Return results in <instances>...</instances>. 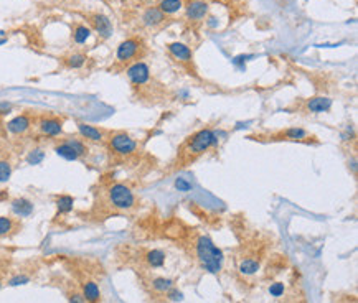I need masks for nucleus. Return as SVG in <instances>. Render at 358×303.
<instances>
[{
	"label": "nucleus",
	"instance_id": "f257e3e1",
	"mask_svg": "<svg viewBox=\"0 0 358 303\" xmlns=\"http://www.w3.org/2000/svg\"><path fill=\"white\" fill-rule=\"evenodd\" d=\"M217 144H218V139H217V132H214V130L201 129L198 132H195L192 137L187 139V142H185L182 150H180V157H178L180 166L187 165L190 160H195L200 155H203L205 152H208Z\"/></svg>",
	"mask_w": 358,
	"mask_h": 303
},
{
	"label": "nucleus",
	"instance_id": "f03ea898",
	"mask_svg": "<svg viewBox=\"0 0 358 303\" xmlns=\"http://www.w3.org/2000/svg\"><path fill=\"white\" fill-rule=\"evenodd\" d=\"M196 257H198L201 267L210 274H220L223 267V252L213 244V241L208 236H200L196 239Z\"/></svg>",
	"mask_w": 358,
	"mask_h": 303
},
{
	"label": "nucleus",
	"instance_id": "7ed1b4c3",
	"mask_svg": "<svg viewBox=\"0 0 358 303\" xmlns=\"http://www.w3.org/2000/svg\"><path fill=\"white\" fill-rule=\"evenodd\" d=\"M107 198H109V203L112 208L121 211L132 210L137 203L132 189L126 185H122V183H114L112 186H109V189H107Z\"/></svg>",
	"mask_w": 358,
	"mask_h": 303
},
{
	"label": "nucleus",
	"instance_id": "20e7f679",
	"mask_svg": "<svg viewBox=\"0 0 358 303\" xmlns=\"http://www.w3.org/2000/svg\"><path fill=\"white\" fill-rule=\"evenodd\" d=\"M109 148L119 157H130L137 152V142L126 132H114L109 137Z\"/></svg>",
	"mask_w": 358,
	"mask_h": 303
},
{
	"label": "nucleus",
	"instance_id": "39448f33",
	"mask_svg": "<svg viewBox=\"0 0 358 303\" xmlns=\"http://www.w3.org/2000/svg\"><path fill=\"white\" fill-rule=\"evenodd\" d=\"M144 48L142 46V41L139 38H129V40H124L121 45L117 46V51H116V58L119 63H129L139 56L140 50Z\"/></svg>",
	"mask_w": 358,
	"mask_h": 303
},
{
	"label": "nucleus",
	"instance_id": "423d86ee",
	"mask_svg": "<svg viewBox=\"0 0 358 303\" xmlns=\"http://www.w3.org/2000/svg\"><path fill=\"white\" fill-rule=\"evenodd\" d=\"M126 73H127L129 81L132 82L135 87L147 84L149 79H151V68H149L144 61H135L134 64H130Z\"/></svg>",
	"mask_w": 358,
	"mask_h": 303
},
{
	"label": "nucleus",
	"instance_id": "0eeeda50",
	"mask_svg": "<svg viewBox=\"0 0 358 303\" xmlns=\"http://www.w3.org/2000/svg\"><path fill=\"white\" fill-rule=\"evenodd\" d=\"M38 130L45 137H58L63 134V121L55 116H45L38 121Z\"/></svg>",
	"mask_w": 358,
	"mask_h": 303
},
{
	"label": "nucleus",
	"instance_id": "6e6552de",
	"mask_svg": "<svg viewBox=\"0 0 358 303\" xmlns=\"http://www.w3.org/2000/svg\"><path fill=\"white\" fill-rule=\"evenodd\" d=\"M306 112L309 114H322L332 109V99L327 96H315L306 100Z\"/></svg>",
	"mask_w": 358,
	"mask_h": 303
},
{
	"label": "nucleus",
	"instance_id": "1a4fd4ad",
	"mask_svg": "<svg viewBox=\"0 0 358 303\" xmlns=\"http://www.w3.org/2000/svg\"><path fill=\"white\" fill-rule=\"evenodd\" d=\"M32 127V119H30L27 114H20V116H15L12 121L7 122V130L10 134L14 135H22L30 130Z\"/></svg>",
	"mask_w": 358,
	"mask_h": 303
},
{
	"label": "nucleus",
	"instance_id": "9d476101",
	"mask_svg": "<svg viewBox=\"0 0 358 303\" xmlns=\"http://www.w3.org/2000/svg\"><path fill=\"white\" fill-rule=\"evenodd\" d=\"M185 12H187L188 20L200 22L208 15V4L205 0H192V2L187 5V10Z\"/></svg>",
	"mask_w": 358,
	"mask_h": 303
},
{
	"label": "nucleus",
	"instance_id": "9b49d317",
	"mask_svg": "<svg viewBox=\"0 0 358 303\" xmlns=\"http://www.w3.org/2000/svg\"><path fill=\"white\" fill-rule=\"evenodd\" d=\"M91 23H93L94 30H96V33L99 35L101 38H109L112 35V23L106 15L94 14L91 17Z\"/></svg>",
	"mask_w": 358,
	"mask_h": 303
},
{
	"label": "nucleus",
	"instance_id": "f8f14e48",
	"mask_svg": "<svg viewBox=\"0 0 358 303\" xmlns=\"http://www.w3.org/2000/svg\"><path fill=\"white\" fill-rule=\"evenodd\" d=\"M78 127V132L83 139H86L89 142H103L104 140V132L98 127L91 126V124H86V122H78L76 124Z\"/></svg>",
	"mask_w": 358,
	"mask_h": 303
},
{
	"label": "nucleus",
	"instance_id": "ddd939ff",
	"mask_svg": "<svg viewBox=\"0 0 358 303\" xmlns=\"http://www.w3.org/2000/svg\"><path fill=\"white\" fill-rule=\"evenodd\" d=\"M169 51H170V55L174 56L175 59H178V61H183V63H190V61H192L193 53H192V50H190L187 45L175 41V43L169 45Z\"/></svg>",
	"mask_w": 358,
	"mask_h": 303
},
{
	"label": "nucleus",
	"instance_id": "4468645a",
	"mask_svg": "<svg viewBox=\"0 0 358 303\" xmlns=\"http://www.w3.org/2000/svg\"><path fill=\"white\" fill-rule=\"evenodd\" d=\"M33 203L27 198H15L12 201V211H14L15 216L20 218H28L33 213Z\"/></svg>",
	"mask_w": 358,
	"mask_h": 303
},
{
	"label": "nucleus",
	"instance_id": "2eb2a0df",
	"mask_svg": "<svg viewBox=\"0 0 358 303\" xmlns=\"http://www.w3.org/2000/svg\"><path fill=\"white\" fill-rule=\"evenodd\" d=\"M165 20V14L164 12H160L157 7H151L144 12V15H142V23H144L146 27H159L160 23H164Z\"/></svg>",
	"mask_w": 358,
	"mask_h": 303
},
{
	"label": "nucleus",
	"instance_id": "dca6fc26",
	"mask_svg": "<svg viewBox=\"0 0 358 303\" xmlns=\"http://www.w3.org/2000/svg\"><path fill=\"white\" fill-rule=\"evenodd\" d=\"M279 139L281 140H292V142H302L309 139V132L302 127H291L285 129L284 132L279 134Z\"/></svg>",
	"mask_w": 358,
	"mask_h": 303
},
{
	"label": "nucleus",
	"instance_id": "f3484780",
	"mask_svg": "<svg viewBox=\"0 0 358 303\" xmlns=\"http://www.w3.org/2000/svg\"><path fill=\"white\" fill-rule=\"evenodd\" d=\"M55 152H56V155H59L64 160H68V162H76V160H80V155H78L76 150L68 144L66 140L59 142V144L55 147Z\"/></svg>",
	"mask_w": 358,
	"mask_h": 303
},
{
	"label": "nucleus",
	"instance_id": "a211bd4d",
	"mask_svg": "<svg viewBox=\"0 0 358 303\" xmlns=\"http://www.w3.org/2000/svg\"><path fill=\"white\" fill-rule=\"evenodd\" d=\"M83 296H85V300L89 303H98L101 300V292H99L98 283L89 280L83 285Z\"/></svg>",
	"mask_w": 358,
	"mask_h": 303
},
{
	"label": "nucleus",
	"instance_id": "6ab92c4d",
	"mask_svg": "<svg viewBox=\"0 0 358 303\" xmlns=\"http://www.w3.org/2000/svg\"><path fill=\"white\" fill-rule=\"evenodd\" d=\"M75 206V198L69 194H61L56 198V208H58V215H68V213L73 210Z\"/></svg>",
	"mask_w": 358,
	"mask_h": 303
},
{
	"label": "nucleus",
	"instance_id": "aec40b11",
	"mask_svg": "<svg viewBox=\"0 0 358 303\" xmlns=\"http://www.w3.org/2000/svg\"><path fill=\"white\" fill-rule=\"evenodd\" d=\"M182 7H183L182 0H160L157 9L160 12H164L165 15H172V14H177Z\"/></svg>",
	"mask_w": 358,
	"mask_h": 303
},
{
	"label": "nucleus",
	"instance_id": "412c9836",
	"mask_svg": "<svg viewBox=\"0 0 358 303\" xmlns=\"http://www.w3.org/2000/svg\"><path fill=\"white\" fill-rule=\"evenodd\" d=\"M91 37V28L86 25H76L73 30V40L76 45H85Z\"/></svg>",
	"mask_w": 358,
	"mask_h": 303
},
{
	"label": "nucleus",
	"instance_id": "4be33fe9",
	"mask_svg": "<svg viewBox=\"0 0 358 303\" xmlns=\"http://www.w3.org/2000/svg\"><path fill=\"white\" fill-rule=\"evenodd\" d=\"M147 264L154 267V269H159L165 264V252L159 251V249H154V251H149L147 252Z\"/></svg>",
	"mask_w": 358,
	"mask_h": 303
},
{
	"label": "nucleus",
	"instance_id": "5701e85b",
	"mask_svg": "<svg viewBox=\"0 0 358 303\" xmlns=\"http://www.w3.org/2000/svg\"><path fill=\"white\" fill-rule=\"evenodd\" d=\"M259 270V260L256 259H243L240 262V272L243 275H254Z\"/></svg>",
	"mask_w": 358,
	"mask_h": 303
},
{
	"label": "nucleus",
	"instance_id": "b1692460",
	"mask_svg": "<svg viewBox=\"0 0 358 303\" xmlns=\"http://www.w3.org/2000/svg\"><path fill=\"white\" fill-rule=\"evenodd\" d=\"M172 287H174V280H172V278L157 277L152 280V288L159 293H167Z\"/></svg>",
	"mask_w": 358,
	"mask_h": 303
},
{
	"label": "nucleus",
	"instance_id": "393cba45",
	"mask_svg": "<svg viewBox=\"0 0 358 303\" xmlns=\"http://www.w3.org/2000/svg\"><path fill=\"white\" fill-rule=\"evenodd\" d=\"M86 59H88L86 55H83V53H73V55H69L64 59V63H66V66L71 69H80L85 66Z\"/></svg>",
	"mask_w": 358,
	"mask_h": 303
},
{
	"label": "nucleus",
	"instance_id": "a878e982",
	"mask_svg": "<svg viewBox=\"0 0 358 303\" xmlns=\"http://www.w3.org/2000/svg\"><path fill=\"white\" fill-rule=\"evenodd\" d=\"M17 229V223L9 216H0V236H10Z\"/></svg>",
	"mask_w": 358,
	"mask_h": 303
},
{
	"label": "nucleus",
	"instance_id": "bb28decb",
	"mask_svg": "<svg viewBox=\"0 0 358 303\" xmlns=\"http://www.w3.org/2000/svg\"><path fill=\"white\" fill-rule=\"evenodd\" d=\"M66 142H68V144H69L71 147L75 148L76 153H78V155H80V158L86 157L88 153H89V148H88V145L85 144V140L76 139V137H69V139H66Z\"/></svg>",
	"mask_w": 358,
	"mask_h": 303
},
{
	"label": "nucleus",
	"instance_id": "cd10ccee",
	"mask_svg": "<svg viewBox=\"0 0 358 303\" xmlns=\"http://www.w3.org/2000/svg\"><path fill=\"white\" fill-rule=\"evenodd\" d=\"M43 160H45L43 148H33V150H30L28 155H27V163L28 165H40Z\"/></svg>",
	"mask_w": 358,
	"mask_h": 303
},
{
	"label": "nucleus",
	"instance_id": "c85d7f7f",
	"mask_svg": "<svg viewBox=\"0 0 358 303\" xmlns=\"http://www.w3.org/2000/svg\"><path fill=\"white\" fill-rule=\"evenodd\" d=\"M12 176V165L7 160H0V183L9 181Z\"/></svg>",
	"mask_w": 358,
	"mask_h": 303
},
{
	"label": "nucleus",
	"instance_id": "c756f323",
	"mask_svg": "<svg viewBox=\"0 0 358 303\" xmlns=\"http://www.w3.org/2000/svg\"><path fill=\"white\" fill-rule=\"evenodd\" d=\"M284 290H285L284 283L276 282V283H271V287H269V293H271L272 296H282V295H284Z\"/></svg>",
	"mask_w": 358,
	"mask_h": 303
},
{
	"label": "nucleus",
	"instance_id": "7c9ffc66",
	"mask_svg": "<svg viewBox=\"0 0 358 303\" xmlns=\"http://www.w3.org/2000/svg\"><path fill=\"white\" fill-rule=\"evenodd\" d=\"M167 298L172 300V301H182V300H183V293H182L178 288L172 287L169 292H167Z\"/></svg>",
	"mask_w": 358,
	"mask_h": 303
},
{
	"label": "nucleus",
	"instance_id": "2f4dec72",
	"mask_svg": "<svg viewBox=\"0 0 358 303\" xmlns=\"http://www.w3.org/2000/svg\"><path fill=\"white\" fill-rule=\"evenodd\" d=\"M30 282V277L28 275H15L14 278H10L9 285L10 287H17V285H25Z\"/></svg>",
	"mask_w": 358,
	"mask_h": 303
},
{
	"label": "nucleus",
	"instance_id": "473e14b6",
	"mask_svg": "<svg viewBox=\"0 0 358 303\" xmlns=\"http://www.w3.org/2000/svg\"><path fill=\"white\" fill-rule=\"evenodd\" d=\"M175 188L178 191H190V189H192V185H190L187 180H183V178H178L175 181Z\"/></svg>",
	"mask_w": 358,
	"mask_h": 303
},
{
	"label": "nucleus",
	"instance_id": "72a5a7b5",
	"mask_svg": "<svg viewBox=\"0 0 358 303\" xmlns=\"http://www.w3.org/2000/svg\"><path fill=\"white\" fill-rule=\"evenodd\" d=\"M12 109H14V106H12L10 103H7V100H0V116L10 114Z\"/></svg>",
	"mask_w": 358,
	"mask_h": 303
},
{
	"label": "nucleus",
	"instance_id": "f704fd0d",
	"mask_svg": "<svg viewBox=\"0 0 358 303\" xmlns=\"http://www.w3.org/2000/svg\"><path fill=\"white\" fill-rule=\"evenodd\" d=\"M85 296H83L81 293H73L69 296V303H85Z\"/></svg>",
	"mask_w": 358,
	"mask_h": 303
},
{
	"label": "nucleus",
	"instance_id": "c9c22d12",
	"mask_svg": "<svg viewBox=\"0 0 358 303\" xmlns=\"http://www.w3.org/2000/svg\"><path fill=\"white\" fill-rule=\"evenodd\" d=\"M5 41H7V40H5V38H0V45H4V43H5Z\"/></svg>",
	"mask_w": 358,
	"mask_h": 303
},
{
	"label": "nucleus",
	"instance_id": "e433bc0d",
	"mask_svg": "<svg viewBox=\"0 0 358 303\" xmlns=\"http://www.w3.org/2000/svg\"><path fill=\"white\" fill-rule=\"evenodd\" d=\"M0 287H2V280H0Z\"/></svg>",
	"mask_w": 358,
	"mask_h": 303
}]
</instances>
